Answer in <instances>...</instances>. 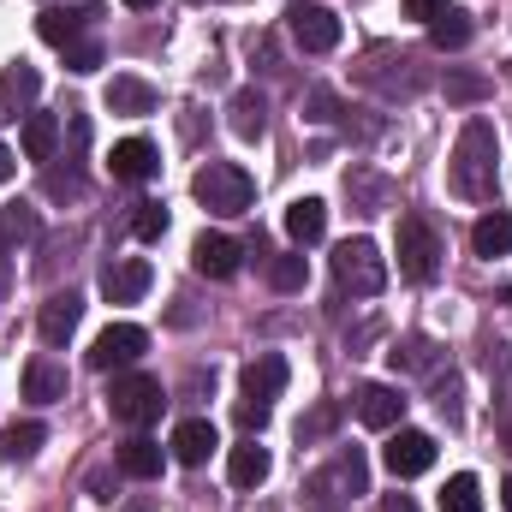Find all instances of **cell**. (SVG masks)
<instances>
[{
    "label": "cell",
    "mask_w": 512,
    "mask_h": 512,
    "mask_svg": "<svg viewBox=\"0 0 512 512\" xmlns=\"http://www.w3.org/2000/svg\"><path fill=\"white\" fill-rule=\"evenodd\" d=\"M453 191L465 203H483L495 197V126L489 120H471L459 131V149H453Z\"/></svg>",
    "instance_id": "cell-1"
},
{
    "label": "cell",
    "mask_w": 512,
    "mask_h": 512,
    "mask_svg": "<svg viewBox=\"0 0 512 512\" xmlns=\"http://www.w3.org/2000/svg\"><path fill=\"white\" fill-rule=\"evenodd\" d=\"M364 483H370L364 453H358V447H340V453H334V465H322V471H310V477H304V495H310V507H316V512H340L346 501H358V495H364Z\"/></svg>",
    "instance_id": "cell-2"
},
{
    "label": "cell",
    "mask_w": 512,
    "mask_h": 512,
    "mask_svg": "<svg viewBox=\"0 0 512 512\" xmlns=\"http://www.w3.org/2000/svg\"><path fill=\"white\" fill-rule=\"evenodd\" d=\"M191 191H197V203H203L209 215H245L251 197H256V179L239 161H203L197 179H191Z\"/></svg>",
    "instance_id": "cell-3"
},
{
    "label": "cell",
    "mask_w": 512,
    "mask_h": 512,
    "mask_svg": "<svg viewBox=\"0 0 512 512\" xmlns=\"http://www.w3.org/2000/svg\"><path fill=\"white\" fill-rule=\"evenodd\" d=\"M334 280H340V292H352V298H376L387 286V256L370 245V239H346L340 251H334Z\"/></svg>",
    "instance_id": "cell-4"
},
{
    "label": "cell",
    "mask_w": 512,
    "mask_h": 512,
    "mask_svg": "<svg viewBox=\"0 0 512 512\" xmlns=\"http://www.w3.org/2000/svg\"><path fill=\"white\" fill-rule=\"evenodd\" d=\"M286 36H292L298 54H334V48H340V18H334V6L292 0V6H286Z\"/></svg>",
    "instance_id": "cell-5"
},
{
    "label": "cell",
    "mask_w": 512,
    "mask_h": 512,
    "mask_svg": "<svg viewBox=\"0 0 512 512\" xmlns=\"http://www.w3.org/2000/svg\"><path fill=\"white\" fill-rule=\"evenodd\" d=\"M441 239H435V227L423 221V215H405L399 221V274L405 280H417V286H429L435 274H441Z\"/></svg>",
    "instance_id": "cell-6"
},
{
    "label": "cell",
    "mask_w": 512,
    "mask_h": 512,
    "mask_svg": "<svg viewBox=\"0 0 512 512\" xmlns=\"http://www.w3.org/2000/svg\"><path fill=\"white\" fill-rule=\"evenodd\" d=\"M161 405H167V393H161V382H155V376H143V370L114 376V387H108V411H114L120 423H131V429L155 423V417H161Z\"/></svg>",
    "instance_id": "cell-7"
},
{
    "label": "cell",
    "mask_w": 512,
    "mask_h": 512,
    "mask_svg": "<svg viewBox=\"0 0 512 512\" xmlns=\"http://www.w3.org/2000/svg\"><path fill=\"white\" fill-rule=\"evenodd\" d=\"M149 352V334L137 328V322H108L102 334H96V346H90V370H126Z\"/></svg>",
    "instance_id": "cell-8"
},
{
    "label": "cell",
    "mask_w": 512,
    "mask_h": 512,
    "mask_svg": "<svg viewBox=\"0 0 512 512\" xmlns=\"http://www.w3.org/2000/svg\"><path fill=\"white\" fill-rule=\"evenodd\" d=\"M382 465L393 471V477H423V471L435 465V435H423V429H399V435L382 447Z\"/></svg>",
    "instance_id": "cell-9"
},
{
    "label": "cell",
    "mask_w": 512,
    "mask_h": 512,
    "mask_svg": "<svg viewBox=\"0 0 512 512\" xmlns=\"http://www.w3.org/2000/svg\"><path fill=\"white\" fill-rule=\"evenodd\" d=\"M108 173H114L120 185H143V179L161 173V149H155L149 137H120L114 155H108Z\"/></svg>",
    "instance_id": "cell-10"
},
{
    "label": "cell",
    "mask_w": 512,
    "mask_h": 512,
    "mask_svg": "<svg viewBox=\"0 0 512 512\" xmlns=\"http://www.w3.org/2000/svg\"><path fill=\"white\" fill-rule=\"evenodd\" d=\"M149 280H155V268H149L143 256H120V262L102 268V298H108V304H137V298L149 292Z\"/></svg>",
    "instance_id": "cell-11"
},
{
    "label": "cell",
    "mask_w": 512,
    "mask_h": 512,
    "mask_svg": "<svg viewBox=\"0 0 512 512\" xmlns=\"http://www.w3.org/2000/svg\"><path fill=\"white\" fill-rule=\"evenodd\" d=\"M239 262H245V245H239V239H227V233H203V239L191 245V268H197V274H209V280H233V274H239Z\"/></svg>",
    "instance_id": "cell-12"
},
{
    "label": "cell",
    "mask_w": 512,
    "mask_h": 512,
    "mask_svg": "<svg viewBox=\"0 0 512 512\" xmlns=\"http://www.w3.org/2000/svg\"><path fill=\"white\" fill-rule=\"evenodd\" d=\"M78 322H84V298L66 286V292H54L48 304H42V316H36V328H42V346H66L72 334H78Z\"/></svg>",
    "instance_id": "cell-13"
},
{
    "label": "cell",
    "mask_w": 512,
    "mask_h": 512,
    "mask_svg": "<svg viewBox=\"0 0 512 512\" xmlns=\"http://www.w3.org/2000/svg\"><path fill=\"white\" fill-rule=\"evenodd\" d=\"M352 411H358V423H364V429H393V423L405 417V399H399V387L370 382V387H358Z\"/></svg>",
    "instance_id": "cell-14"
},
{
    "label": "cell",
    "mask_w": 512,
    "mask_h": 512,
    "mask_svg": "<svg viewBox=\"0 0 512 512\" xmlns=\"http://www.w3.org/2000/svg\"><path fill=\"white\" fill-rule=\"evenodd\" d=\"M286 376H292V370H286V358H280V352H256L239 382H245V399L268 405V399H280V393H286Z\"/></svg>",
    "instance_id": "cell-15"
},
{
    "label": "cell",
    "mask_w": 512,
    "mask_h": 512,
    "mask_svg": "<svg viewBox=\"0 0 512 512\" xmlns=\"http://www.w3.org/2000/svg\"><path fill=\"white\" fill-rule=\"evenodd\" d=\"M215 447H221V435H215V423H209V417H185V423L173 429V459H179V465H191V471H197V465H209V453H215Z\"/></svg>",
    "instance_id": "cell-16"
},
{
    "label": "cell",
    "mask_w": 512,
    "mask_h": 512,
    "mask_svg": "<svg viewBox=\"0 0 512 512\" xmlns=\"http://www.w3.org/2000/svg\"><path fill=\"white\" fill-rule=\"evenodd\" d=\"M36 90H42V78H36V66H6L0 72V126L6 120H18V114H30V102H36Z\"/></svg>",
    "instance_id": "cell-17"
},
{
    "label": "cell",
    "mask_w": 512,
    "mask_h": 512,
    "mask_svg": "<svg viewBox=\"0 0 512 512\" xmlns=\"http://www.w3.org/2000/svg\"><path fill=\"white\" fill-rule=\"evenodd\" d=\"M322 233H328V203H322V197H298V203L286 209V239L304 251V245H316Z\"/></svg>",
    "instance_id": "cell-18"
},
{
    "label": "cell",
    "mask_w": 512,
    "mask_h": 512,
    "mask_svg": "<svg viewBox=\"0 0 512 512\" xmlns=\"http://www.w3.org/2000/svg\"><path fill=\"white\" fill-rule=\"evenodd\" d=\"M18 143H24V161H54V149H60V120L42 114V108H30V114H24V131H18Z\"/></svg>",
    "instance_id": "cell-19"
},
{
    "label": "cell",
    "mask_w": 512,
    "mask_h": 512,
    "mask_svg": "<svg viewBox=\"0 0 512 512\" xmlns=\"http://www.w3.org/2000/svg\"><path fill=\"white\" fill-rule=\"evenodd\" d=\"M24 399H30V405L66 399V370H60L54 358H30V364H24Z\"/></svg>",
    "instance_id": "cell-20"
},
{
    "label": "cell",
    "mask_w": 512,
    "mask_h": 512,
    "mask_svg": "<svg viewBox=\"0 0 512 512\" xmlns=\"http://www.w3.org/2000/svg\"><path fill=\"white\" fill-rule=\"evenodd\" d=\"M102 102H108V114H155V84H143V78H114L108 90H102Z\"/></svg>",
    "instance_id": "cell-21"
},
{
    "label": "cell",
    "mask_w": 512,
    "mask_h": 512,
    "mask_svg": "<svg viewBox=\"0 0 512 512\" xmlns=\"http://www.w3.org/2000/svg\"><path fill=\"white\" fill-rule=\"evenodd\" d=\"M268 465H274V459H268L262 441H239V447L227 453V477H233V489H256V483L268 477Z\"/></svg>",
    "instance_id": "cell-22"
},
{
    "label": "cell",
    "mask_w": 512,
    "mask_h": 512,
    "mask_svg": "<svg viewBox=\"0 0 512 512\" xmlns=\"http://www.w3.org/2000/svg\"><path fill=\"white\" fill-rule=\"evenodd\" d=\"M227 114H233V131H239L245 143H256V137L268 131V96H262L256 84H245V90L233 96V108H227Z\"/></svg>",
    "instance_id": "cell-23"
},
{
    "label": "cell",
    "mask_w": 512,
    "mask_h": 512,
    "mask_svg": "<svg viewBox=\"0 0 512 512\" xmlns=\"http://www.w3.org/2000/svg\"><path fill=\"white\" fill-rule=\"evenodd\" d=\"M471 251L489 256V262L512 251V215H507V209H489V215H483V221L471 227Z\"/></svg>",
    "instance_id": "cell-24"
},
{
    "label": "cell",
    "mask_w": 512,
    "mask_h": 512,
    "mask_svg": "<svg viewBox=\"0 0 512 512\" xmlns=\"http://www.w3.org/2000/svg\"><path fill=\"white\" fill-rule=\"evenodd\" d=\"M78 30H84V12H66V6H42V12H36V36H42L48 48H60V54L78 42Z\"/></svg>",
    "instance_id": "cell-25"
},
{
    "label": "cell",
    "mask_w": 512,
    "mask_h": 512,
    "mask_svg": "<svg viewBox=\"0 0 512 512\" xmlns=\"http://www.w3.org/2000/svg\"><path fill=\"white\" fill-rule=\"evenodd\" d=\"M161 441H149V435H131L126 447H120V471L137 477V483H149V477H161Z\"/></svg>",
    "instance_id": "cell-26"
},
{
    "label": "cell",
    "mask_w": 512,
    "mask_h": 512,
    "mask_svg": "<svg viewBox=\"0 0 512 512\" xmlns=\"http://www.w3.org/2000/svg\"><path fill=\"white\" fill-rule=\"evenodd\" d=\"M48 441V429L36 423V417H24V423H6L0 429V459L6 465H18V459H36V447Z\"/></svg>",
    "instance_id": "cell-27"
},
{
    "label": "cell",
    "mask_w": 512,
    "mask_h": 512,
    "mask_svg": "<svg viewBox=\"0 0 512 512\" xmlns=\"http://www.w3.org/2000/svg\"><path fill=\"white\" fill-rule=\"evenodd\" d=\"M36 233H42V221H36L30 203H6V209H0V245H6V251H12V245H30Z\"/></svg>",
    "instance_id": "cell-28"
},
{
    "label": "cell",
    "mask_w": 512,
    "mask_h": 512,
    "mask_svg": "<svg viewBox=\"0 0 512 512\" xmlns=\"http://www.w3.org/2000/svg\"><path fill=\"white\" fill-rule=\"evenodd\" d=\"M477 36V24H471V12H441L435 24H429V42L441 48V54H453V48H465Z\"/></svg>",
    "instance_id": "cell-29"
},
{
    "label": "cell",
    "mask_w": 512,
    "mask_h": 512,
    "mask_svg": "<svg viewBox=\"0 0 512 512\" xmlns=\"http://www.w3.org/2000/svg\"><path fill=\"white\" fill-rule=\"evenodd\" d=\"M495 96V84L483 78V72H447V102L453 108H477V102H489Z\"/></svg>",
    "instance_id": "cell-30"
},
{
    "label": "cell",
    "mask_w": 512,
    "mask_h": 512,
    "mask_svg": "<svg viewBox=\"0 0 512 512\" xmlns=\"http://www.w3.org/2000/svg\"><path fill=\"white\" fill-rule=\"evenodd\" d=\"M441 512H483V489H477L471 471L447 477V489H441Z\"/></svg>",
    "instance_id": "cell-31"
},
{
    "label": "cell",
    "mask_w": 512,
    "mask_h": 512,
    "mask_svg": "<svg viewBox=\"0 0 512 512\" xmlns=\"http://www.w3.org/2000/svg\"><path fill=\"white\" fill-rule=\"evenodd\" d=\"M304 280H310V262H304V251L274 256V262H268V286H274V292H304Z\"/></svg>",
    "instance_id": "cell-32"
},
{
    "label": "cell",
    "mask_w": 512,
    "mask_h": 512,
    "mask_svg": "<svg viewBox=\"0 0 512 512\" xmlns=\"http://www.w3.org/2000/svg\"><path fill=\"white\" fill-rule=\"evenodd\" d=\"M346 197H358V215H382L387 209V185L370 179V173H352L346 179Z\"/></svg>",
    "instance_id": "cell-33"
},
{
    "label": "cell",
    "mask_w": 512,
    "mask_h": 512,
    "mask_svg": "<svg viewBox=\"0 0 512 512\" xmlns=\"http://www.w3.org/2000/svg\"><path fill=\"white\" fill-rule=\"evenodd\" d=\"M42 197H54V203H78V197H84V173H78V167H66V173L48 167V173H42Z\"/></svg>",
    "instance_id": "cell-34"
},
{
    "label": "cell",
    "mask_w": 512,
    "mask_h": 512,
    "mask_svg": "<svg viewBox=\"0 0 512 512\" xmlns=\"http://www.w3.org/2000/svg\"><path fill=\"white\" fill-rule=\"evenodd\" d=\"M131 233H137L143 245H155V239L167 233V209H161V203H137V215H131Z\"/></svg>",
    "instance_id": "cell-35"
},
{
    "label": "cell",
    "mask_w": 512,
    "mask_h": 512,
    "mask_svg": "<svg viewBox=\"0 0 512 512\" xmlns=\"http://www.w3.org/2000/svg\"><path fill=\"white\" fill-rule=\"evenodd\" d=\"M387 358H393V370H435V346H429V340H405V346H393Z\"/></svg>",
    "instance_id": "cell-36"
},
{
    "label": "cell",
    "mask_w": 512,
    "mask_h": 512,
    "mask_svg": "<svg viewBox=\"0 0 512 512\" xmlns=\"http://www.w3.org/2000/svg\"><path fill=\"white\" fill-rule=\"evenodd\" d=\"M334 423H340V405H316V411L298 423V441H304V447H316L322 435H334Z\"/></svg>",
    "instance_id": "cell-37"
},
{
    "label": "cell",
    "mask_w": 512,
    "mask_h": 512,
    "mask_svg": "<svg viewBox=\"0 0 512 512\" xmlns=\"http://www.w3.org/2000/svg\"><path fill=\"white\" fill-rule=\"evenodd\" d=\"M310 114L304 120H316V126H328V120H340V96L334 90H310V102H304Z\"/></svg>",
    "instance_id": "cell-38"
},
{
    "label": "cell",
    "mask_w": 512,
    "mask_h": 512,
    "mask_svg": "<svg viewBox=\"0 0 512 512\" xmlns=\"http://www.w3.org/2000/svg\"><path fill=\"white\" fill-rule=\"evenodd\" d=\"M435 405L447 411V423H459V376H453V370L435 376Z\"/></svg>",
    "instance_id": "cell-39"
},
{
    "label": "cell",
    "mask_w": 512,
    "mask_h": 512,
    "mask_svg": "<svg viewBox=\"0 0 512 512\" xmlns=\"http://www.w3.org/2000/svg\"><path fill=\"white\" fill-rule=\"evenodd\" d=\"M66 66H72V72H96V66H102V42H72V48H66Z\"/></svg>",
    "instance_id": "cell-40"
},
{
    "label": "cell",
    "mask_w": 512,
    "mask_h": 512,
    "mask_svg": "<svg viewBox=\"0 0 512 512\" xmlns=\"http://www.w3.org/2000/svg\"><path fill=\"white\" fill-rule=\"evenodd\" d=\"M239 423H245L251 435H262V429H268V405H256V399H239Z\"/></svg>",
    "instance_id": "cell-41"
},
{
    "label": "cell",
    "mask_w": 512,
    "mask_h": 512,
    "mask_svg": "<svg viewBox=\"0 0 512 512\" xmlns=\"http://www.w3.org/2000/svg\"><path fill=\"white\" fill-rule=\"evenodd\" d=\"M447 12V0H405V18H423V24H435Z\"/></svg>",
    "instance_id": "cell-42"
},
{
    "label": "cell",
    "mask_w": 512,
    "mask_h": 512,
    "mask_svg": "<svg viewBox=\"0 0 512 512\" xmlns=\"http://www.w3.org/2000/svg\"><path fill=\"white\" fill-rule=\"evenodd\" d=\"M12 173H18V155H12V149H6V143H0V185H6V179H12Z\"/></svg>",
    "instance_id": "cell-43"
},
{
    "label": "cell",
    "mask_w": 512,
    "mask_h": 512,
    "mask_svg": "<svg viewBox=\"0 0 512 512\" xmlns=\"http://www.w3.org/2000/svg\"><path fill=\"white\" fill-rule=\"evenodd\" d=\"M382 512H417V501H411V495H387Z\"/></svg>",
    "instance_id": "cell-44"
},
{
    "label": "cell",
    "mask_w": 512,
    "mask_h": 512,
    "mask_svg": "<svg viewBox=\"0 0 512 512\" xmlns=\"http://www.w3.org/2000/svg\"><path fill=\"white\" fill-rule=\"evenodd\" d=\"M6 280H12V268H6V245H0V298H6Z\"/></svg>",
    "instance_id": "cell-45"
},
{
    "label": "cell",
    "mask_w": 512,
    "mask_h": 512,
    "mask_svg": "<svg viewBox=\"0 0 512 512\" xmlns=\"http://www.w3.org/2000/svg\"><path fill=\"white\" fill-rule=\"evenodd\" d=\"M501 507L512 512V477H507V483H501Z\"/></svg>",
    "instance_id": "cell-46"
},
{
    "label": "cell",
    "mask_w": 512,
    "mask_h": 512,
    "mask_svg": "<svg viewBox=\"0 0 512 512\" xmlns=\"http://www.w3.org/2000/svg\"><path fill=\"white\" fill-rule=\"evenodd\" d=\"M131 12H149V6H161V0H126Z\"/></svg>",
    "instance_id": "cell-47"
},
{
    "label": "cell",
    "mask_w": 512,
    "mask_h": 512,
    "mask_svg": "<svg viewBox=\"0 0 512 512\" xmlns=\"http://www.w3.org/2000/svg\"><path fill=\"white\" fill-rule=\"evenodd\" d=\"M501 435H507V453H512V417H507V423H501Z\"/></svg>",
    "instance_id": "cell-48"
},
{
    "label": "cell",
    "mask_w": 512,
    "mask_h": 512,
    "mask_svg": "<svg viewBox=\"0 0 512 512\" xmlns=\"http://www.w3.org/2000/svg\"><path fill=\"white\" fill-rule=\"evenodd\" d=\"M191 6H209V0H191Z\"/></svg>",
    "instance_id": "cell-49"
}]
</instances>
